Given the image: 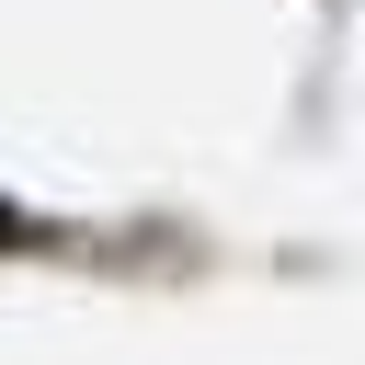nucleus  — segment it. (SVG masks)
I'll use <instances>...</instances> for the list:
<instances>
[{
  "label": "nucleus",
  "mask_w": 365,
  "mask_h": 365,
  "mask_svg": "<svg viewBox=\"0 0 365 365\" xmlns=\"http://www.w3.org/2000/svg\"><path fill=\"white\" fill-rule=\"evenodd\" d=\"M0 240H11V205H0Z\"/></svg>",
  "instance_id": "1"
}]
</instances>
